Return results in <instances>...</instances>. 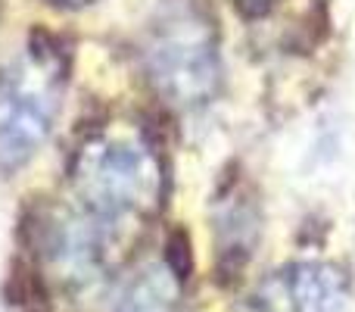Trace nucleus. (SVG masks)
I'll list each match as a JSON object with an SVG mask.
<instances>
[{
    "mask_svg": "<svg viewBox=\"0 0 355 312\" xmlns=\"http://www.w3.org/2000/svg\"><path fill=\"white\" fill-rule=\"evenodd\" d=\"M78 206L112 231L159 213L166 200V163L137 129H103L72 156Z\"/></svg>",
    "mask_w": 355,
    "mask_h": 312,
    "instance_id": "1",
    "label": "nucleus"
},
{
    "mask_svg": "<svg viewBox=\"0 0 355 312\" xmlns=\"http://www.w3.org/2000/svg\"><path fill=\"white\" fill-rule=\"evenodd\" d=\"M66 72V54L50 38H31L0 72V169H19L47 144L62 106Z\"/></svg>",
    "mask_w": 355,
    "mask_h": 312,
    "instance_id": "2",
    "label": "nucleus"
},
{
    "mask_svg": "<svg viewBox=\"0 0 355 312\" xmlns=\"http://www.w3.org/2000/svg\"><path fill=\"white\" fill-rule=\"evenodd\" d=\"M147 72L156 91L181 110L206 106L218 91V44L209 19L187 3H168L147 38Z\"/></svg>",
    "mask_w": 355,
    "mask_h": 312,
    "instance_id": "3",
    "label": "nucleus"
},
{
    "mask_svg": "<svg viewBox=\"0 0 355 312\" xmlns=\"http://www.w3.org/2000/svg\"><path fill=\"white\" fill-rule=\"evenodd\" d=\"M262 294L281 312H340L349 297V281L331 263H296L277 272Z\"/></svg>",
    "mask_w": 355,
    "mask_h": 312,
    "instance_id": "4",
    "label": "nucleus"
},
{
    "mask_svg": "<svg viewBox=\"0 0 355 312\" xmlns=\"http://www.w3.org/2000/svg\"><path fill=\"white\" fill-rule=\"evenodd\" d=\"M181 284H184V272L168 256L162 263H150L147 269L137 272L125 284L112 312H178V306H181Z\"/></svg>",
    "mask_w": 355,
    "mask_h": 312,
    "instance_id": "5",
    "label": "nucleus"
},
{
    "mask_svg": "<svg viewBox=\"0 0 355 312\" xmlns=\"http://www.w3.org/2000/svg\"><path fill=\"white\" fill-rule=\"evenodd\" d=\"M237 3L240 13H246V16H262V13H268L271 6H275V0H234Z\"/></svg>",
    "mask_w": 355,
    "mask_h": 312,
    "instance_id": "6",
    "label": "nucleus"
},
{
    "mask_svg": "<svg viewBox=\"0 0 355 312\" xmlns=\"http://www.w3.org/2000/svg\"><path fill=\"white\" fill-rule=\"evenodd\" d=\"M60 6H69V10H78V6H87V3H94V0H56Z\"/></svg>",
    "mask_w": 355,
    "mask_h": 312,
    "instance_id": "7",
    "label": "nucleus"
}]
</instances>
